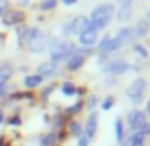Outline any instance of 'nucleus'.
<instances>
[{"instance_id": "f257e3e1", "label": "nucleus", "mask_w": 150, "mask_h": 146, "mask_svg": "<svg viewBox=\"0 0 150 146\" xmlns=\"http://www.w3.org/2000/svg\"><path fill=\"white\" fill-rule=\"evenodd\" d=\"M114 13V6L112 4H101V6L93 8L91 15H89V23L95 27V30L99 29H106V25L110 23Z\"/></svg>"}, {"instance_id": "f03ea898", "label": "nucleus", "mask_w": 150, "mask_h": 146, "mask_svg": "<svg viewBox=\"0 0 150 146\" xmlns=\"http://www.w3.org/2000/svg\"><path fill=\"white\" fill-rule=\"evenodd\" d=\"M50 46V53H51V63L57 65L59 61H69L74 53H76V48H74L70 42H63V40H53Z\"/></svg>"}, {"instance_id": "7ed1b4c3", "label": "nucleus", "mask_w": 150, "mask_h": 146, "mask_svg": "<svg viewBox=\"0 0 150 146\" xmlns=\"http://www.w3.org/2000/svg\"><path fill=\"white\" fill-rule=\"evenodd\" d=\"M27 44H29V49L33 53H42L48 48V38L38 29H29L27 30Z\"/></svg>"}, {"instance_id": "20e7f679", "label": "nucleus", "mask_w": 150, "mask_h": 146, "mask_svg": "<svg viewBox=\"0 0 150 146\" xmlns=\"http://www.w3.org/2000/svg\"><path fill=\"white\" fill-rule=\"evenodd\" d=\"M144 89H146V82L144 80H135L131 85H129V89H127V97L131 99L135 104H139L141 102V99H143V93H144Z\"/></svg>"}, {"instance_id": "39448f33", "label": "nucleus", "mask_w": 150, "mask_h": 146, "mask_svg": "<svg viewBox=\"0 0 150 146\" xmlns=\"http://www.w3.org/2000/svg\"><path fill=\"white\" fill-rule=\"evenodd\" d=\"M88 25H89V19H86V17H74L70 23H67V25H65L63 32H65V34H76V32L80 34Z\"/></svg>"}, {"instance_id": "423d86ee", "label": "nucleus", "mask_w": 150, "mask_h": 146, "mask_svg": "<svg viewBox=\"0 0 150 146\" xmlns=\"http://www.w3.org/2000/svg\"><path fill=\"white\" fill-rule=\"evenodd\" d=\"M131 68V65H129L127 61H124V59H116V61L108 63L105 68L106 74H125L127 70Z\"/></svg>"}, {"instance_id": "0eeeda50", "label": "nucleus", "mask_w": 150, "mask_h": 146, "mask_svg": "<svg viewBox=\"0 0 150 146\" xmlns=\"http://www.w3.org/2000/svg\"><path fill=\"white\" fill-rule=\"evenodd\" d=\"M95 42H97V30H95V27L89 23V25L80 32V44L82 46H93Z\"/></svg>"}, {"instance_id": "6e6552de", "label": "nucleus", "mask_w": 150, "mask_h": 146, "mask_svg": "<svg viewBox=\"0 0 150 146\" xmlns=\"http://www.w3.org/2000/svg\"><path fill=\"white\" fill-rule=\"evenodd\" d=\"M127 121H129V129H131V133H135L137 129H141L144 123H146V120H144V114L139 112V110H133V112H129Z\"/></svg>"}, {"instance_id": "1a4fd4ad", "label": "nucleus", "mask_w": 150, "mask_h": 146, "mask_svg": "<svg viewBox=\"0 0 150 146\" xmlns=\"http://www.w3.org/2000/svg\"><path fill=\"white\" fill-rule=\"evenodd\" d=\"M118 48H122V44L116 36H106V38H103L101 44H99L101 53H110V51H116Z\"/></svg>"}, {"instance_id": "9d476101", "label": "nucleus", "mask_w": 150, "mask_h": 146, "mask_svg": "<svg viewBox=\"0 0 150 146\" xmlns=\"http://www.w3.org/2000/svg\"><path fill=\"white\" fill-rule=\"evenodd\" d=\"M57 65L55 63H42L40 66H38V76H42V78H53V76H57Z\"/></svg>"}, {"instance_id": "9b49d317", "label": "nucleus", "mask_w": 150, "mask_h": 146, "mask_svg": "<svg viewBox=\"0 0 150 146\" xmlns=\"http://www.w3.org/2000/svg\"><path fill=\"white\" fill-rule=\"evenodd\" d=\"M95 131H97V114L91 112L89 118H88V121H86V133L84 135L88 137V139H91V137L95 135Z\"/></svg>"}, {"instance_id": "f8f14e48", "label": "nucleus", "mask_w": 150, "mask_h": 146, "mask_svg": "<svg viewBox=\"0 0 150 146\" xmlns=\"http://www.w3.org/2000/svg\"><path fill=\"white\" fill-rule=\"evenodd\" d=\"M116 38L120 40V44H122V46H124V44H129V42L135 38V30L129 29V27H125V29H120V32L116 34Z\"/></svg>"}, {"instance_id": "ddd939ff", "label": "nucleus", "mask_w": 150, "mask_h": 146, "mask_svg": "<svg viewBox=\"0 0 150 146\" xmlns=\"http://www.w3.org/2000/svg\"><path fill=\"white\" fill-rule=\"evenodd\" d=\"M84 63H86V57H84L82 53H78V51H76V53H74L72 57L67 61V66H69V70H78L82 65H84Z\"/></svg>"}, {"instance_id": "4468645a", "label": "nucleus", "mask_w": 150, "mask_h": 146, "mask_svg": "<svg viewBox=\"0 0 150 146\" xmlns=\"http://www.w3.org/2000/svg\"><path fill=\"white\" fill-rule=\"evenodd\" d=\"M19 19H21V15H19L17 11H8V13L2 17V23L4 25H15Z\"/></svg>"}, {"instance_id": "2eb2a0df", "label": "nucleus", "mask_w": 150, "mask_h": 146, "mask_svg": "<svg viewBox=\"0 0 150 146\" xmlns=\"http://www.w3.org/2000/svg\"><path fill=\"white\" fill-rule=\"evenodd\" d=\"M42 80H44V78L38 76V74H34V76H27L25 78V85H27V87H36V85L42 84Z\"/></svg>"}, {"instance_id": "dca6fc26", "label": "nucleus", "mask_w": 150, "mask_h": 146, "mask_svg": "<svg viewBox=\"0 0 150 146\" xmlns=\"http://www.w3.org/2000/svg\"><path fill=\"white\" fill-rule=\"evenodd\" d=\"M133 30H135V36H144V34L148 32V21L143 19V21L137 25V29H133Z\"/></svg>"}, {"instance_id": "f3484780", "label": "nucleus", "mask_w": 150, "mask_h": 146, "mask_svg": "<svg viewBox=\"0 0 150 146\" xmlns=\"http://www.w3.org/2000/svg\"><path fill=\"white\" fill-rule=\"evenodd\" d=\"M61 91H63V95H74V93H76V87H74L70 82H65V84L61 85Z\"/></svg>"}, {"instance_id": "a211bd4d", "label": "nucleus", "mask_w": 150, "mask_h": 146, "mask_svg": "<svg viewBox=\"0 0 150 146\" xmlns=\"http://www.w3.org/2000/svg\"><path fill=\"white\" fill-rule=\"evenodd\" d=\"M114 127H116V139H118V142H122V140H124V127H122V120H116Z\"/></svg>"}, {"instance_id": "6ab92c4d", "label": "nucleus", "mask_w": 150, "mask_h": 146, "mask_svg": "<svg viewBox=\"0 0 150 146\" xmlns=\"http://www.w3.org/2000/svg\"><path fill=\"white\" fill-rule=\"evenodd\" d=\"M42 10H51V8H55V0H44V2L40 4Z\"/></svg>"}, {"instance_id": "aec40b11", "label": "nucleus", "mask_w": 150, "mask_h": 146, "mask_svg": "<svg viewBox=\"0 0 150 146\" xmlns=\"http://www.w3.org/2000/svg\"><path fill=\"white\" fill-rule=\"evenodd\" d=\"M127 17H129V6H125V8H122L118 19H120V21H124V19H127Z\"/></svg>"}, {"instance_id": "412c9836", "label": "nucleus", "mask_w": 150, "mask_h": 146, "mask_svg": "<svg viewBox=\"0 0 150 146\" xmlns=\"http://www.w3.org/2000/svg\"><path fill=\"white\" fill-rule=\"evenodd\" d=\"M55 139V135H48V137H44L42 139V146H51V140Z\"/></svg>"}, {"instance_id": "4be33fe9", "label": "nucleus", "mask_w": 150, "mask_h": 146, "mask_svg": "<svg viewBox=\"0 0 150 146\" xmlns=\"http://www.w3.org/2000/svg\"><path fill=\"white\" fill-rule=\"evenodd\" d=\"M70 133H72V135H76V137H80V125H78V123H72V125H70Z\"/></svg>"}, {"instance_id": "5701e85b", "label": "nucleus", "mask_w": 150, "mask_h": 146, "mask_svg": "<svg viewBox=\"0 0 150 146\" xmlns=\"http://www.w3.org/2000/svg\"><path fill=\"white\" fill-rule=\"evenodd\" d=\"M88 142H89V139L86 135H80V140H78V146H88Z\"/></svg>"}, {"instance_id": "b1692460", "label": "nucleus", "mask_w": 150, "mask_h": 146, "mask_svg": "<svg viewBox=\"0 0 150 146\" xmlns=\"http://www.w3.org/2000/svg\"><path fill=\"white\" fill-rule=\"evenodd\" d=\"M6 91H8V84L6 82H0V97L6 95Z\"/></svg>"}, {"instance_id": "393cba45", "label": "nucleus", "mask_w": 150, "mask_h": 146, "mask_svg": "<svg viewBox=\"0 0 150 146\" xmlns=\"http://www.w3.org/2000/svg\"><path fill=\"white\" fill-rule=\"evenodd\" d=\"M110 106H112V97H108L105 102H103V108H105V110H108Z\"/></svg>"}, {"instance_id": "a878e982", "label": "nucleus", "mask_w": 150, "mask_h": 146, "mask_svg": "<svg viewBox=\"0 0 150 146\" xmlns=\"http://www.w3.org/2000/svg\"><path fill=\"white\" fill-rule=\"evenodd\" d=\"M135 51H137L139 55H143V57H146V51H144L143 48H141V46H135Z\"/></svg>"}, {"instance_id": "bb28decb", "label": "nucleus", "mask_w": 150, "mask_h": 146, "mask_svg": "<svg viewBox=\"0 0 150 146\" xmlns=\"http://www.w3.org/2000/svg\"><path fill=\"white\" fill-rule=\"evenodd\" d=\"M95 97H91V99H89V108H93V106H95Z\"/></svg>"}, {"instance_id": "cd10ccee", "label": "nucleus", "mask_w": 150, "mask_h": 146, "mask_svg": "<svg viewBox=\"0 0 150 146\" xmlns=\"http://www.w3.org/2000/svg\"><path fill=\"white\" fill-rule=\"evenodd\" d=\"M120 2H122V6L125 8V6H129V4H131V0H120Z\"/></svg>"}, {"instance_id": "c85d7f7f", "label": "nucleus", "mask_w": 150, "mask_h": 146, "mask_svg": "<svg viewBox=\"0 0 150 146\" xmlns=\"http://www.w3.org/2000/svg\"><path fill=\"white\" fill-rule=\"evenodd\" d=\"M4 120H6V116H4V112L0 110V123H4Z\"/></svg>"}, {"instance_id": "c756f323", "label": "nucleus", "mask_w": 150, "mask_h": 146, "mask_svg": "<svg viewBox=\"0 0 150 146\" xmlns=\"http://www.w3.org/2000/svg\"><path fill=\"white\" fill-rule=\"evenodd\" d=\"M4 8H6V2H2V4H0V15L4 13Z\"/></svg>"}, {"instance_id": "7c9ffc66", "label": "nucleus", "mask_w": 150, "mask_h": 146, "mask_svg": "<svg viewBox=\"0 0 150 146\" xmlns=\"http://www.w3.org/2000/svg\"><path fill=\"white\" fill-rule=\"evenodd\" d=\"M63 2H65L67 6H69V4H74V2H76V0H63Z\"/></svg>"}, {"instance_id": "2f4dec72", "label": "nucleus", "mask_w": 150, "mask_h": 146, "mask_svg": "<svg viewBox=\"0 0 150 146\" xmlns=\"http://www.w3.org/2000/svg\"><path fill=\"white\" fill-rule=\"evenodd\" d=\"M148 112H150V101H148Z\"/></svg>"}, {"instance_id": "473e14b6", "label": "nucleus", "mask_w": 150, "mask_h": 146, "mask_svg": "<svg viewBox=\"0 0 150 146\" xmlns=\"http://www.w3.org/2000/svg\"><path fill=\"white\" fill-rule=\"evenodd\" d=\"M148 13H150V11H148ZM148 17H150V15H148Z\"/></svg>"}]
</instances>
